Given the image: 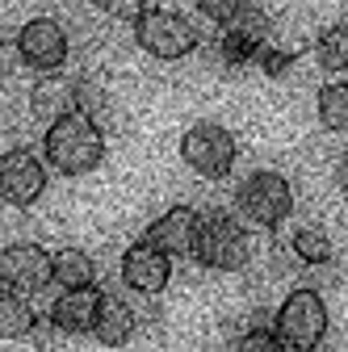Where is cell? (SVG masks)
Masks as SVG:
<instances>
[{"mask_svg":"<svg viewBox=\"0 0 348 352\" xmlns=\"http://www.w3.org/2000/svg\"><path fill=\"white\" fill-rule=\"evenodd\" d=\"M231 352H290V348L281 344V336H277L273 327H248V331L231 344Z\"/></svg>","mask_w":348,"mask_h":352,"instance_id":"22","label":"cell"},{"mask_svg":"<svg viewBox=\"0 0 348 352\" xmlns=\"http://www.w3.org/2000/svg\"><path fill=\"white\" fill-rule=\"evenodd\" d=\"M76 109L89 113L97 126H109L113 118V101H109V88L97 76H76Z\"/></svg>","mask_w":348,"mask_h":352,"instance_id":"21","label":"cell"},{"mask_svg":"<svg viewBox=\"0 0 348 352\" xmlns=\"http://www.w3.org/2000/svg\"><path fill=\"white\" fill-rule=\"evenodd\" d=\"M336 189H340V197L348 201V151L336 160Z\"/></svg>","mask_w":348,"mask_h":352,"instance_id":"26","label":"cell"},{"mask_svg":"<svg viewBox=\"0 0 348 352\" xmlns=\"http://www.w3.org/2000/svg\"><path fill=\"white\" fill-rule=\"evenodd\" d=\"M42 160L63 176H84V172L101 168V160H105V126H97L80 109L51 122L47 135H42Z\"/></svg>","mask_w":348,"mask_h":352,"instance_id":"1","label":"cell"},{"mask_svg":"<svg viewBox=\"0 0 348 352\" xmlns=\"http://www.w3.org/2000/svg\"><path fill=\"white\" fill-rule=\"evenodd\" d=\"M135 42L143 55H151L160 63H177L202 47V34L177 9H143L135 17Z\"/></svg>","mask_w":348,"mask_h":352,"instance_id":"4","label":"cell"},{"mask_svg":"<svg viewBox=\"0 0 348 352\" xmlns=\"http://www.w3.org/2000/svg\"><path fill=\"white\" fill-rule=\"evenodd\" d=\"M97 311H101V289H63L51 306V323L59 327V336H93L97 327Z\"/></svg>","mask_w":348,"mask_h":352,"instance_id":"13","label":"cell"},{"mask_svg":"<svg viewBox=\"0 0 348 352\" xmlns=\"http://www.w3.org/2000/svg\"><path fill=\"white\" fill-rule=\"evenodd\" d=\"M315 109H319L323 130L344 135V130H348V80H327L319 88V97H315Z\"/></svg>","mask_w":348,"mask_h":352,"instance_id":"20","label":"cell"},{"mask_svg":"<svg viewBox=\"0 0 348 352\" xmlns=\"http://www.w3.org/2000/svg\"><path fill=\"white\" fill-rule=\"evenodd\" d=\"M168 281H172V256L160 252L155 243L139 239V243H130L122 252V285L126 289H135L143 298H155V294L168 289Z\"/></svg>","mask_w":348,"mask_h":352,"instance_id":"11","label":"cell"},{"mask_svg":"<svg viewBox=\"0 0 348 352\" xmlns=\"http://www.w3.org/2000/svg\"><path fill=\"white\" fill-rule=\"evenodd\" d=\"M181 160L202 181H223V176H231V168L239 160V143L219 122H193L181 135Z\"/></svg>","mask_w":348,"mask_h":352,"instance_id":"6","label":"cell"},{"mask_svg":"<svg viewBox=\"0 0 348 352\" xmlns=\"http://www.w3.org/2000/svg\"><path fill=\"white\" fill-rule=\"evenodd\" d=\"M256 63H260V72H265V76H285V72H290V63H294V51L273 47V42H269V47L256 55Z\"/></svg>","mask_w":348,"mask_h":352,"instance_id":"25","label":"cell"},{"mask_svg":"<svg viewBox=\"0 0 348 352\" xmlns=\"http://www.w3.org/2000/svg\"><path fill=\"white\" fill-rule=\"evenodd\" d=\"M197 231H202V214H197L193 206H172V210H164L155 223L147 227L143 239L155 243L160 252H168L172 260H177V256H193Z\"/></svg>","mask_w":348,"mask_h":352,"instance_id":"12","label":"cell"},{"mask_svg":"<svg viewBox=\"0 0 348 352\" xmlns=\"http://www.w3.org/2000/svg\"><path fill=\"white\" fill-rule=\"evenodd\" d=\"M38 331V315H34V306L25 294L17 289H5L0 294V336L5 340H25Z\"/></svg>","mask_w":348,"mask_h":352,"instance_id":"18","label":"cell"},{"mask_svg":"<svg viewBox=\"0 0 348 352\" xmlns=\"http://www.w3.org/2000/svg\"><path fill=\"white\" fill-rule=\"evenodd\" d=\"M13 51L30 72L51 76V72H63V63L72 55V38H67L63 21H55V17H30L13 38Z\"/></svg>","mask_w":348,"mask_h":352,"instance_id":"7","label":"cell"},{"mask_svg":"<svg viewBox=\"0 0 348 352\" xmlns=\"http://www.w3.org/2000/svg\"><path fill=\"white\" fill-rule=\"evenodd\" d=\"M84 5L105 13V17H122V21H135L143 13V0H84Z\"/></svg>","mask_w":348,"mask_h":352,"instance_id":"24","label":"cell"},{"mask_svg":"<svg viewBox=\"0 0 348 352\" xmlns=\"http://www.w3.org/2000/svg\"><path fill=\"white\" fill-rule=\"evenodd\" d=\"M327 327H331V315H327V302L315 285L290 289L273 315V331L281 336V344L290 352H319L327 340Z\"/></svg>","mask_w":348,"mask_h":352,"instance_id":"2","label":"cell"},{"mask_svg":"<svg viewBox=\"0 0 348 352\" xmlns=\"http://www.w3.org/2000/svg\"><path fill=\"white\" fill-rule=\"evenodd\" d=\"M0 193L9 206L30 210L42 193H47V164H42L30 147H9L0 160Z\"/></svg>","mask_w":348,"mask_h":352,"instance_id":"10","label":"cell"},{"mask_svg":"<svg viewBox=\"0 0 348 352\" xmlns=\"http://www.w3.org/2000/svg\"><path fill=\"white\" fill-rule=\"evenodd\" d=\"M193 5H197V13H202L206 21H214V25H231L235 13L248 5V0H193Z\"/></svg>","mask_w":348,"mask_h":352,"instance_id":"23","label":"cell"},{"mask_svg":"<svg viewBox=\"0 0 348 352\" xmlns=\"http://www.w3.org/2000/svg\"><path fill=\"white\" fill-rule=\"evenodd\" d=\"M235 210L248 218L252 227L277 231L285 218L294 214V189H290V181L281 172L260 168V172H252L248 181L235 189Z\"/></svg>","mask_w":348,"mask_h":352,"instance_id":"5","label":"cell"},{"mask_svg":"<svg viewBox=\"0 0 348 352\" xmlns=\"http://www.w3.org/2000/svg\"><path fill=\"white\" fill-rule=\"evenodd\" d=\"M193 260L206 264V269H214V273H243L252 264V239H248L243 223L235 214H227V210L202 214Z\"/></svg>","mask_w":348,"mask_h":352,"instance_id":"3","label":"cell"},{"mask_svg":"<svg viewBox=\"0 0 348 352\" xmlns=\"http://www.w3.org/2000/svg\"><path fill=\"white\" fill-rule=\"evenodd\" d=\"M315 59L331 76L348 72V21H331V25L319 30V38H315Z\"/></svg>","mask_w":348,"mask_h":352,"instance_id":"19","label":"cell"},{"mask_svg":"<svg viewBox=\"0 0 348 352\" xmlns=\"http://www.w3.org/2000/svg\"><path fill=\"white\" fill-rule=\"evenodd\" d=\"M273 38V21L265 9L256 5H243L235 13L231 25H223V38H219V59L227 67H243V63H256V55L269 47Z\"/></svg>","mask_w":348,"mask_h":352,"instance_id":"9","label":"cell"},{"mask_svg":"<svg viewBox=\"0 0 348 352\" xmlns=\"http://www.w3.org/2000/svg\"><path fill=\"white\" fill-rule=\"evenodd\" d=\"M0 281L17 294H42L55 285V252L42 243H9L0 252Z\"/></svg>","mask_w":348,"mask_h":352,"instance_id":"8","label":"cell"},{"mask_svg":"<svg viewBox=\"0 0 348 352\" xmlns=\"http://www.w3.org/2000/svg\"><path fill=\"white\" fill-rule=\"evenodd\" d=\"M139 331V315L135 306L118 294H101V311H97V327H93V340L101 348H126Z\"/></svg>","mask_w":348,"mask_h":352,"instance_id":"14","label":"cell"},{"mask_svg":"<svg viewBox=\"0 0 348 352\" xmlns=\"http://www.w3.org/2000/svg\"><path fill=\"white\" fill-rule=\"evenodd\" d=\"M290 252H294V260L302 269H323V264H331V256H336L331 235L319 223H302L294 231V239H290Z\"/></svg>","mask_w":348,"mask_h":352,"instance_id":"16","label":"cell"},{"mask_svg":"<svg viewBox=\"0 0 348 352\" xmlns=\"http://www.w3.org/2000/svg\"><path fill=\"white\" fill-rule=\"evenodd\" d=\"M55 285L59 289H89L97 285V264L84 248H59L55 252Z\"/></svg>","mask_w":348,"mask_h":352,"instance_id":"17","label":"cell"},{"mask_svg":"<svg viewBox=\"0 0 348 352\" xmlns=\"http://www.w3.org/2000/svg\"><path fill=\"white\" fill-rule=\"evenodd\" d=\"M30 113L38 122H59L67 113H76V80L51 72V76H42L34 88H30Z\"/></svg>","mask_w":348,"mask_h":352,"instance_id":"15","label":"cell"}]
</instances>
